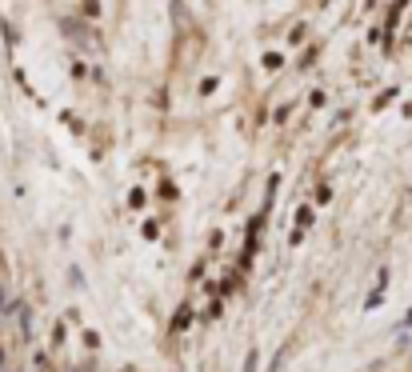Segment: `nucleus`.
<instances>
[{"instance_id":"1","label":"nucleus","mask_w":412,"mask_h":372,"mask_svg":"<svg viewBox=\"0 0 412 372\" xmlns=\"http://www.w3.org/2000/svg\"><path fill=\"white\" fill-rule=\"evenodd\" d=\"M0 364H4V348H0Z\"/></svg>"},{"instance_id":"2","label":"nucleus","mask_w":412,"mask_h":372,"mask_svg":"<svg viewBox=\"0 0 412 372\" xmlns=\"http://www.w3.org/2000/svg\"><path fill=\"white\" fill-rule=\"evenodd\" d=\"M0 300H4V292H0Z\"/></svg>"}]
</instances>
